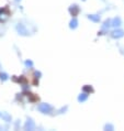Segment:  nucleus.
<instances>
[{
  "mask_svg": "<svg viewBox=\"0 0 124 131\" xmlns=\"http://www.w3.org/2000/svg\"><path fill=\"white\" fill-rule=\"evenodd\" d=\"M37 109L40 110L41 112H43V113H49L53 108H52L51 105L46 104V102H43V104H40L37 106Z\"/></svg>",
  "mask_w": 124,
  "mask_h": 131,
  "instance_id": "1",
  "label": "nucleus"
},
{
  "mask_svg": "<svg viewBox=\"0 0 124 131\" xmlns=\"http://www.w3.org/2000/svg\"><path fill=\"white\" fill-rule=\"evenodd\" d=\"M15 29H16V31H18V33H19L20 35L26 37V35L30 34L29 31H27V29L25 28V26H24V24H22V23H18V24H16Z\"/></svg>",
  "mask_w": 124,
  "mask_h": 131,
  "instance_id": "2",
  "label": "nucleus"
},
{
  "mask_svg": "<svg viewBox=\"0 0 124 131\" xmlns=\"http://www.w3.org/2000/svg\"><path fill=\"white\" fill-rule=\"evenodd\" d=\"M24 129L25 130H34L35 129V123L32 118H27L25 124H24Z\"/></svg>",
  "mask_w": 124,
  "mask_h": 131,
  "instance_id": "3",
  "label": "nucleus"
},
{
  "mask_svg": "<svg viewBox=\"0 0 124 131\" xmlns=\"http://www.w3.org/2000/svg\"><path fill=\"white\" fill-rule=\"evenodd\" d=\"M9 17V12L4 8H0V22H4Z\"/></svg>",
  "mask_w": 124,
  "mask_h": 131,
  "instance_id": "4",
  "label": "nucleus"
},
{
  "mask_svg": "<svg viewBox=\"0 0 124 131\" xmlns=\"http://www.w3.org/2000/svg\"><path fill=\"white\" fill-rule=\"evenodd\" d=\"M123 35H124V31L123 30H120V29L114 30V31L111 32V37L113 39H120V38H122Z\"/></svg>",
  "mask_w": 124,
  "mask_h": 131,
  "instance_id": "5",
  "label": "nucleus"
},
{
  "mask_svg": "<svg viewBox=\"0 0 124 131\" xmlns=\"http://www.w3.org/2000/svg\"><path fill=\"white\" fill-rule=\"evenodd\" d=\"M69 12H70V15L71 16H77L78 15V12H79V7L77 5H73V6H70L69 7Z\"/></svg>",
  "mask_w": 124,
  "mask_h": 131,
  "instance_id": "6",
  "label": "nucleus"
},
{
  "mask_svg": "<svg viewBox=\"0 0 124 131\" xmlns=\"http://www.w3.org/2000/svg\"><path fill=\"white\" fill-rule=\"evenodd\" d=\"M120 26H121V19L119 18V17H117V18H114L113 20H112V27L118 28Z\"/></svg>",
  "mask_w": 124,
  "mask_h": 131,
  "instance_id": "7",
  "label": "nucleus"
},
{
  "mask_svg": "<svg viewBox=\"0 0 124 131\" xmlns=\"http://www.w3.org/2000/svg\"><path fill=\"white\" fill-rule=\"evenodd\" d=\"M87 98H88V94L87 93H82V94H80L78 96V101H80V102H84V101H86L87 100Z\"/></svg>",
  "mask_w": 124,
  "mask_h": 131,
  "instance_id": "8",
  "label": "nucleus"
},
{
  "mask_svg": "<svg viewBox=\"0 0 124 131\" xmlns=\"http://www.w3.org/2000/svg\"><path fill=\"white\" fill-rule=\"evenodd\" d=\"M88 19H90L93 22H99L100 21V16L99 15H89L88 16Z\"/></svg>",
  "mask_w": 124,
  "mask_h": 131,
  "instance_id": "9",
  "label": "nucleus"
},
{
  "mask_svg": "<svg viewBox=\"0 0 124 131\" xmlns=\"http://www.w3.org/2000/svg\"><path fill=\"white\" fill-rule=\"evenodd\" d=\"M77 27H78V20H77L76 18L71 19V21L69 23V28H70V29H76Z\"/></svg>",
  "mask_w": 124,
  "mask_h": 131,
  "instance_id": "10",
  "label": "nucleus"
},
{
  "mask_svg": "<svg viewBox=\"0 0 124 131\" xmlns=\"http://www.w3.org/2000/svg\"><path fill=\"white\" fill-rule=\"evenodd\" d=\"M1 117H2V119H3L4 121H7V122H10L11 121V116L9 115L8 112H1Z\"/></svg>",
  "mask_w": 124,
  "mask_h": 131,
  "instance_id": "11",
  "label": "nucleus"
},
{
  "mask_svg": "<svg viewBox=\"0 0 124 131\" xmlns=\"http://www.w3.org/2000/svg\"><path fill=\"white\" fill-rule=\"evenodd\" d=\"M82 90H84L85 93H93V88L91 86H88V85L84 86V87H82Z\"/></svg>",
  "mask_w": 124,
  "mask_h": 131,
  "instance_id": "12",
  "label": "nucleus"
},
{
  "mask_svg": "<svg viewBox=\"0 0 124 131\" xmlns=\"http://www.w3.org/2000/svg\"><path fill=\"white\" fill-rule=\"evenodd\" d=\"M110 26H112V22L110 20H107L106 22H104V24L102 26V30H106V29H109Z\"/></svg>",
  "mask_w": 124,
  "mask_h": 131,
  "instance_id": "13",
  "label": "nucleus"
},
{
  "mask_svg": "<svg viewBox=\"0 0 124 131\" xmlns=\"http://www.w3.org/2000/svg\"><path fill=\"white\" fill-rule=\"evenodd\" d=\"M114 128H113V126H112L111 123H107L106 126H104V130H109V131H112Z\"/></svg>",
  "mask_w": 124,
  "mask_h": 131,
  "instance_id": "14",
  "label": "nucleus"
},
{
  "mask_svg": "<svg viewBox=\"0 0 124 131\" xmlns=\"http://www.w3.org/2000/svg\"><path fill=\"white\" fill-rule=\"evenodd\" d=\"M0 78H1L2 80H7V79H8V75L5 74V73L1 74V75H0Z\"/></svg>",
  "mask_w": 124,
  "mask_h": 131,
  "instance_id": "15",
  "label": "nucleus"
},
{
  "mask_svg": "<svg viewBox=\"0 0 124 131\" xmlns=\"http://www.w3.org/2000/svg\"><path fill=\"white\" fill-rule=\"evenodd\" d=\"M25 65H26V66H32V65H33L32 61H25Z\"/></svg>",
  "mask_w": 124,
  "mask_h": 131,
  "instance_id": "16",
  "label": "nucleus"
},
{
  "mask_svg": "<svg viewBox=\"0 0 124 131\" xmlns=\"http://www.w3.org/2000/svg\"><path fill=\"white\" fill-rule=\"evenodd\" d=\"M66 110H67V107L63 108V109H60V110H59V113H63V111H66Z\"/></svg>",
  "mask_w": 124,
  "mask_h": 131,
  "instance_id": "17",
  "label": "nucleus"
},
{
  "mask_svg": "<svg viewBox=\"0 0 124 131\" xmlns=\"http://www.w3.org/2000/svg\"><path fill=\"white\" fill-rule=\"evenodd\" d=\"M35 76H41V73L40 72H35Z\"/></svg>",
  "mask_w": 124,
  "mask_h": 131,
  "instance_id": "18",
  "label": "nucleus"
},
{
  "mask_svg": "<svg viewBox=\"0 0 124 131\" xmlns=\"http://www.w3.org/2000/svg\"><path fill=\"white\" fill-rule=\"evenodd\" d=\"M14 1H15V2H20V0H14Z\"/></svg>",
  "mask_w": 124,
  "mask_h": 131,
  "instance_id": "19",
  "label": "nucleus"
}]
</instances>
